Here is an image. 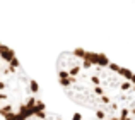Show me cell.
I'll return each instance as SVG.
<instances>
[{
	"label": "cell",
	"instance_id": "cell-1",
	"mask_svg": "<svg viewBox=\"0 0 135 120\" xmlns=\"http://www.w3.org/2000/svg\"><path fill=\"white\" fill-rule=\"evenodd\" d=\"M56 79L96 120H135V74L106 55L75 48L56 60Z\"/></svg>",
	"mask_w": 135,
	"mask_h": 120
},
{
	"label": "cell",
	"instance_id": "cell-2",
	"mask_svg": "<svg viewBox=\"0 0 135 120\" xmlns=\"http://www.w3.org/2000/svg\"><path fill=\"white\" fill-rule=\"evenodd\" d=\"M40 87L22 69L16 53L0 43V120H14L40 103Z\"/></svg>",
	"mask_w": 135,
	"mask_h": 120
},
{
	"label": "cell",
	"instance_id": "cell-3",
	"mask_svg": "<svg viewBox=\"0 0 135 120\" xmlns=\"http://www.w3.org/2000/svg\"><path fill=\"white\" fill-rule=\"evenodd\" d=\"M14 120H63V118L58 113H55V112H50L46 108V105L43 103V100H41L40 103L31 107L29 110H26L22 115H19Z\"/></svg>",
	"mask_w": 135,
	"mask_h": 120
}]
</instances>
